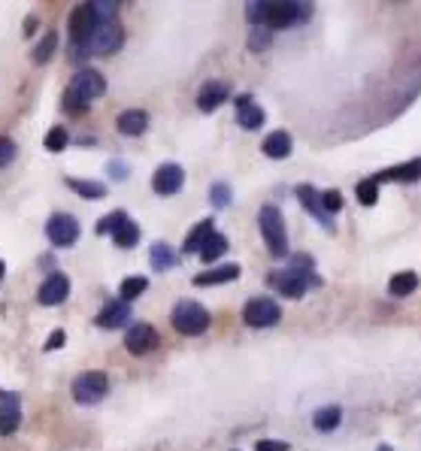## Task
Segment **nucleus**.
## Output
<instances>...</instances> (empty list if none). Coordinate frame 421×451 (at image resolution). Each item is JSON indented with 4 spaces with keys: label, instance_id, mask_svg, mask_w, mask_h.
Instances as JSON below:
<instances>
[{
    "label": "nucleus",
    "instance_id": "f257e3e1",
    "mask_svg": "<svg viewBox=\"0 0 421 451\" xmlns=\"http://www.w3.org/2000/svg\"><path fill=\"white\" fill-rule=\"evenodd\" d=\"M309 12H312V6L297 3V0H270V3H251L249 6L251 25H261L267 30L300 25V21L309 19Z\"/></svg>",
    "mask_w": 421,
    "mask_h": 451
},
{
    "label": "nucleus",
    "instance_id": "f03ea898",
    "mask_svg": "<svg viewBox=\"0 0 421 451\" xmlns=\"http://www.w3.org/2000/svg\"><path fill=\"white\" fill-rule=\"evenodd\" d=\"M258 227H261V236L267 242V249L273 251L276 258H285L288 255V233H285V218L276 206H261L258 212Z\"/></svg>",
    "mask_w": 421,
    "mask_h": 451
},
{
    "label": "nucleus",
    "instance_id": "7ed1b4c3",
    "mask_svg": "<svg viewBox=\"0 0 421 451\" xmlns=\"http://www.w3.org/2000/svg\"><path fill=\"white\" fill-rule=\"evenodd\" d=\"M121 43H125V30L116 19H101L94 28V34H91V40L82 45V52L85 55H112V52L121 49Z\"/></svg>",
    "mask_w": 421,
    "mask_h": 451
},
{
    "label": "nucleus",
    "instance_id": "20e7f679",
    "mask_svg": "<svg viewBox=\"0 0 421 451\" xmlns=\"http://www.w3.org/2000/svg\"><path fill=\"white\" fill-rule=\"evenodd\" d=\"M106 394H110V379L101 370H88L73 379V400L82 403V406H94Z\"/></svg>",
    "mask_w": 421,
    "mask_h": 451
},
{
    "label": "nucleus",
    "instance_id": "39448f33",
    "mask_svg": "<svg viewBox=\"0 0 421 451\" xmlns=\"http://www.w3.org/2000/svg\"><path fill=\"white\" fill-rule=\"evenodd\" d=\"M173 327L182 336H201L206 327H209V312L194 300H182L173 309Z\"/></svg>",
    "mask_w": 421,
    "mask_h": 451
},
{
    "label": "nucleus",
    "instance_id": "423d86ee",
    "mask_svg": "<svg viewBox=\"0 0 421 451\" xmlns=\"http://www.w3.org/2000/svg\"><path fill=\"white\" fill-rule=\"evenodd\" d=\"M282 309L276 300H270V297H255V300L246 303V309H243V321H246L249 327H273L279 321Z\"/></svg>",
    "mask_w": 421,
    "mask_h": 451
},
{
    "label": "nucleus",
    "instance_id": "0eeeda50",
    "mask_svg": "<svg viewBox=\"0 0 421 451\" xmlns=\"http://www.w3.org/2000/svg\"><path fill=\"white\" fill-rule=\"evenodd\" d=\"M70 91L79 97V101H85V103L101 101L103 91H106V79H103V73H97V70H91V67H85V70H79V73L73 76Z\"/></svg>",
    "mask_w": 421,
    "mask_h": 451
},
{
    "label": "nucleus",
    "instance_id": "6e6552de",
    "mask_svg": "<svg viewBox=\"0 0 421 451\" xmlns=\"http://www.w3.org/2000/svg\"><path fill=\"white\" fill-rule=\"evenodd\" d=\"M45 233H49V240L55 242V246L67 249L73 246L76 240H79V221L73 216H64V212H58V216L49 218V224H45Z\"/></svg>",
    "mask_w": 421,
    "mask_h": 451
},
{
    "label": "nucleus",
    "instance_id": "1a4fd4ad",
    "mask_svg": "<svg viewBox=\"0 0 421 451\" xmlns=\"http://www.w3.org/2000/svg\"><path fill=\"white\" fill-rule=\"evenodd\" d=\"M182 182H185V170L179 164H161L155 170V179H152V188L161 197H170L182 188Z\"/></svg>",
    "mask_w": 421,
    "mask_h": 451
},
{
    "label": "nucleus",
    "instance_id": "9d476101",
    "mask_svg": "<svg viewBox=\"0 0 421 451\" xmlns=\"http://www.w3.org/2000/svg\"><path fill=\"white\" fill-rule=\"evenodd\" d=\"M125 346L131 355H149L158 348V331L152 324H134L125 336Z\"/></svg>",
    "mask_w": 421,
    "mask_h": 451
},
{
    "label": "nucleus",
    "instance_id": "9b49d317",
    "mask_svg": "<svg viewBox=\"0 0 421 451\" xmlns=\"http://www.w3.org/2000/svg\"><path fill=\"white\" fill-rule=\"evenodd\" d=\"M21 424V397L3 394L0 397V437H12Z\"/></svg>",
    "mask_w": 421,
    "mask_h": 451
},
{
    "label": "nucleus",
    "instance_id": "f8f14e48",
    "mask_svg": "<svg viewBox=\"0 0 421 451\" xmlns=\"http://www.w3.org/2000/svg\"><path fill=\"white\" fill-rule=\"evenodd\" d=\"M67 294H70V279H67L64 273H52V276L40 285V303H43V306H58V303H64Z\"/></svg>",
    "mask_w": 421,
    "mask_h": 451
},
{
    "label": "nucleus",
    "instance_id": "ddd939ff",
    "mask_svg": "<svg viewBox=\"0 0 421 451\" xmlns=\"http://www.w3.org/2000/svg\"><path fill=\"white\" fill-rule=\"evenodd\" d=\"M127 321H131V306L125 300H110L101 309V315H97V324L106 327V331H116V327H125Z\"/></svg>",
    "mask_w": 421,
    "mask_h": 451
},
{
    "label": "nucleus",
    "instance_id": "4468645a",
    "mask_svg": "<svg viewBox=\"0 0 421 451\" xmlns=\"http://www.w3.org/2000/svg\"><path fill=\"white\" fill-rule=\"evenodd\" d=\"M236 118H240V125L246 127V131H258V127L264 125V109L258 106L255 101H251L249 94H243V97H236Z\"/></svg>",
    "mask_w": 421,
    "mask_h": 451
},
{
    "label": "nucleus",
    "instance_id": "2eb2a0df",
    "mask_svg": "<svg viewBox=\"0 0 421 451\" xmlns=\"http://www.w3.org/2000/svg\"><path fill=\"white\" fill-rule=\"evenodd\" d=\"M270 285L276 288V291L282 297H291V300H297V297H303L306 294V282L297 276V273H291V270H282V273H273L270 276Z\"/></svg>",
    "mask_w": 421,
    "mask_h": 451
},
{
    "label": "nucleus",
    "instance_id": "dca6fc26",
    "mask_svg": "<svg viewBox=\"0 0 421 451\" xmlns=\"http://www.w3.org/2000/svg\"><path fill=\"white\" fill-rule=\"evenodd\" d=\"M297 200H300L306 206V212L316 216L321 224L327 227V231H333V221H331V216H327L325 209H321V194H316V188H312V185H297Z\"/></svg>",
    "mask_w": 421,
    "mask_h": 451
},
{
    "label": "nucleus",
    "instance_id": "f3484780",
    "mask_svg": "<svg viewBox=\"0 0 421 451\" xmlns=\"http://www.w3.org/2000/svg\"><path fill=\"white\" fill-rule=\"evenodd\" d=\"M418 179H421V158L397 164L391 170H382L376 176V182H418Z\"/></svg>",
    "mask_w": 421,
    "mask_h": 451
},
{
    "label": "nucleus",
    "instance_id": "a211bd4d",
    "mask_svg": "<svg viewBox=\"0 0 421 451\" xmlns=\"http://www.w3.org/2000/svg\"><path fill=\"white\" fill-rule=\"evenodd\" d=\"M225 101H227V85L225 82H206V85L201 88V94H197V106H201L203 112H216Z\"/></svg>",
    "mask_w": 421,
    "mask_h": 451
},
{
    "label": "nucleus",
    "instance_id": "6ab92c4d",
    "mask_svg": "<svg viewBox=\"0 0 421 451\" xmlns=\"http://www.w3.org/2000/svg\"><path fill=\"white\" fill-rule=\"evenodd\" d=\"M116 127H119V134H125V136H140L145 127H149V116H145L143 109H127L116 118Z\"/></svg>",
    "mask_w": 421,
    "mask_h": 451
},
{
    "label": "nucleus",
    "instance_id": "aec40b11",
    "mask_svg": "<svg viewBox=\"0 0 421 451\" xmlns=\"http://www.w3.org/2000/svg\"><path fill=\"white\" fill-rule=\"evenodd\" d=\"M240 276V266L236 264H221L212 266V270H203L194 276V285H221V282H234Z\"/></svg>",
    "mask_w": 421,
    "mask_h": 451
},
{
    "label": "nucleus",
    "instance_id": "412c9836",
    "mask_svg": "<svg viewBox=\"0 0 421 451\" xmlns=\"http://www.w3.org/2000/svg\"><path fill=\"white\" fill-rule=\"evenodd\" d=\"M264 155L267 158H273V160H282V158H288L291 155V136L285 131H273L270 136L264 140Z\"/></svg>",
    "mask_w": 421,
    "mask_h": 451
},
{
    "label": "nucleus",
    "instance_id": "4be33fe9",
    "mask_svg": "<svg viewBox=\"0 0 421 451\" xmlns=\"http://www.w3.org/2000/svg\"><path fill=\"white\" fill-rule=\"evenodd\" d=\"M285 270H291V273H297L306 285H321V279L316 276V264H312V258L309 255H291V261H288V266Z\"/></svg>",
    "mask_w": 421,
    "mask_h": 451
},
{
    "label": "nucleus",
    "instance_id": "5701e85b",
    "mask_svg": "<svg viewBox=\"0 0 421 451\" xmlns=\"http://www.w3.org/2000/svg\"><path fill=\"white\" fill-rule=\"evenodd\" d=\"M340 424H342V409L340 406H325V409H318L316 415H312V427L321 430V433H333Z\"/></svg>",
    "mask_w": 421,
    "mask_h": 451
},
{
    "label": "nucleus",
    "instance_id": "b1692460",
    "mask_svg": "<svg viewBox=\"0 0 421 451\" xmlns=\"http://www.w3.org/2000/svg\"><path fill=\"white\" fill-rule=\"evenodd\" d=\"M149 258H152V266H155V270H173V266L179 264V255H176L167 242H155V246L149 249Z\"/></svg>",
    "mask_w": 421,
    "mask_h": 451
},
{
    "label": "nucleus",
    "instance_id": "393cba45",
    "mask_svg": "<svg viewBox=\"0 0 421 451\" xmlns=\"http://www.w3.org/2000/svg\"><path fill=\"white\" fill-rule=\"evenodd\" d=\"M216 233L212 231V221H201V224L194 227L188 236H185V246H182V251H188V255H194V251H201L206 246V240Z\"/></svg>",
    "mask_w": 421,
    "mask_h": 451
},
{
    "label": "nucleus",
    "instance_id": "a878e982",
    "mask_svg": "<svg viewBox=\"0 0 421 451\" xmlns=\"http://www.w3.org/2000/svg\"><path fill=\"white\" fill-rule=\"evenodd\" d=\"M112 240H116L119 249H134L136 242H140V227H136L131 218H125L116 231H112Z\"/></svg>",
    "mask_w": 421,
    "mask_h": 451
},
{
    "label": "nucleus",
    "instance_id": "bb28decb",
    "mask_svg": "<svg viewBox=\"0 0 421 451\" xmlns=\"http://www.w3.org/2000/svg\"><path fill=\"white\" fill-rule=\"evenodd\" d=\"M418 288V276L415 273H397V276H391V282H388V291H391L394 297H407Z\"/></svg>",
    "mask_w": 421,
    "mask_h": 451
},
{
    "label": "nucleus",
    "instance_id": "cd10ccee",
    "mask_svg": "<svg viewBox=\"0 0 421 451\" xmlns=\"http://www.w3.org/2000/svg\"><path fill=\"white\" fill-rule=\"evenodd\" d=\"M67 185H70L79 197H85V200H101L106 197V188L101 182H88V179H67Z\"/></svg>",
    "mask_w": 421,
    "mask_h": 451
},
{
    "label": "nucleus",
    "instance_id": "c85d7f7f",
    "mask_svg": "<svg viewBox=\"0 0 421 451\" xmlns=\"http://www.w3.org/2000/svg\"><path fill=\"white\" fill-rule=\"evenodd\" d=\"M225 251H227V236L225 233H212L209 240H206V246L201 249V258H203V264H212V261H218Z\"/></svg>",
    "mask_w": 421,
    "mask_h": 451
},
{
    "label": "nucleus",
    "instance_id": "c756f323",
    "mask_svg": "<svg viewBox=\"0 0 421 451\" xmlns=\"http://www.w3.org/2000/svg\"><path fill=\"white\" fill-rule=\"evenodd\" d=\"M121 297L119 300H125V303H131V300H136V297H140L143 291H149V279L145 276H131V279H125L121 282Z\"/></svg>",
    "mask_w": 421,
    "mask_h": 451
},
{
    "label": "nucleus",
    "instance_id": "7c9ffc66",
    "mask_svg": "<svg viewBox=\"0 0 421 451\" xmlns=\"http://www.w3.org/2000/svg\"><path fill=\"white\" fill-rule=\"evenodd\" d=\"M55 49H58V34H55V30H49V34H45L43 40L37 43V49H34V61H37V64H45V61L55 55Z\"/></svg>",
    "mask_w": 421,
    "mask_h": 451
},
{
    "label": "nucleus",
    "instance_id": "2f4dec72",
    "mask_svg": "<svg viewBox=\"0 0 421 451\" xmlns=\"http://www.w3.org/2000/svg\"><path fill=\"white\" fill-rule=\"evenodd\" d=\"M43 143H45V149L49 151H64L67 146H70V134H67L64 127H52Z\"/></svg>",
    "mask_w": 421,
    "mask_h": 451
},
{
    "label": "nucleus",
    "instance_id": "473e14b6",
    "mask_svg": "<svg viewBox=\"0 0 421 451\" xmlns=\"http://www.w3.org/2000/svg\"><path fill=\"white\" fill-rule=\"evenodd\" d=\"M355 194H358V203H361V206H373V203L379 200V182H376V179L361 182Z\"/></svg>",
    "mask_w": 421,
    "mask_h": 451
},
{
    "label": "nucleus",
    "instance_id": "72a5a7b5",
    "mask_svg": "<svg viewBox=\"0 0 421 451\" xmlns=\"http://www.w3.org/2000/svg\"><path fill=\"white\" fill-rule=\"evenodd\" d=\"M249 45H251V52H264L267 45H270V30L261 28V25H251V40H249Z\"/></svg>",
    "mask_w": 421,
    "mask_h": 451
},
{
    "label": "nucleus",
    "instance_id": "f704fd0d",
    "mask_svg": "<svg viewBox=\"0 0 421 451\" xmlns=\"http://www.w3.org/2000/svg\"><path fill=\"white\" fill-rule=\"evenodd\" d=\"M321 209H325L327 216L340 212L342 209V194H340V191H325V194H321Z\"/></svg>",
    "mask_w": 421,
    "mask_h": 451
},
{
    "label": "nucleus",
    "instance_id": "c9c22d12",
    "mask_svg": "<svg viewBox=\"0 0 421 451\" xmlns=\"http://www.w3.org/2000/svg\"><path fill=\"white\" fill-rule=\"evenodd\" d=\"M209 200H212V206H218V209H225L227 203H231V188L221 182V185H212V191H209Z\"/></svg>",
    "mask_w": 421,
    "mask_h": 451
},
{
    "label": "nucleus",
    "instance_id": "e433bc0d",
    "mask_svg": "<svg viewBox=\"0 0 421 451\" xmlns=\"http://www.w3.org/2000/svg\"><path fill=\"white\" fill-rule=\"evenodd\" d=\"M125 218H127V216H125V212H121V209L110 212V216H106V218L101 221V224H97V233H112V231H116V227H119Z\"/></svg>",
    "mask_w": 421,
    "mask_h": 451
},
{
    "label": "nucleus",
    "instance_id": "4c0bfd02",
    "mask_svg": "<svg viewBox=\"0 0 421 451\" xmlns=\"http://www.w3.org/2000/svg\"><path fill=\"white\" fill-rule=\"evenodd\" d=\"M12 160H15V143L10 136H0V167L12 164Z\"/></svg>",
    "mask_w": 421,
    "mask_h": 451
},
{
    "label": "nucleus",
    "instance_id": "58836bf2",
    "mask_svg": "<svg viewBox=\"0 0 421 451\" xmlns=\"http://www.w3.org/2000/svg\"><path fill=\"white\" fill-rule=\"evenodd\" d=\"M64 109H67V112H76V116H79V112H85V109H88V103H85V101H79V97H76L73 91L67 88V94H64Z\"/></svg>",
    "mask_w": 421,
    "mask_h": 451
},
{
    "label": "nucleus",
    "instance_id": "ea45409f",
    "mask_svg": "<svg viewBox=\"0 0 421 451\" xmlns=\"http://www.w3.org/2000/svg\"><path fill=\"white\" fill-rule=\"evenodd\" d=\"M291 445L288 442H276V439H258L255 442V451H288Z\"/></svg>",
    "mask_w": 421,
    "mask_h": 451
},
{
    "label": "nucleus",
    "instance_id": "a19ab883",
    "mask_svg": "<svg viewBox=\"0 0 421 451\" xmlns=\"http://www.w3.org/2000/svg\"><path fill=\"white\" fill-rule=\"evenodd\" d=\"M127 173L131 170H127L125 160H110V176L112 179H127Z\"/></svg>",
    "mask_w": 421,
    "mask_h": 451
},
{
    "label": "nucleus",
    "instance_id": "79ce46f5",
    "mask_svg": "<svg viewBox=\"0 0 421 451\" xmlns=\"http://www.w3.org/2000/svg\"><path fill=\"white\" fill-rule=\"evenodd\" d=\"M61 346H64V331H55L49 336V342H45V351H49V348H61Z\"/></svg>",
    "mask_w": 421,
    "mask_h": 451
},
{
    "label": "nucleus",
    "instance_id": "37998d69",
    "mask_svg": "<svg viewBox=\"0 0 421 451\" xmlns=\"http://www.w3.org/2000/svg\"><path fill=\"white\" fill-rule=\"evenodd\" d=\"M34 30H37V19H28L25 21V34H34Z\"/></svg>",
    "mask_w": 421,
    "mask_h": 451
},
{
    "label": "nucleus",
    "instance_id": "c03bdc74",
    "mask_svg": "<svg viewBox=\"0 0 421 451\" xmlns=\"http://www.w3.org/2000/svg\"><path fill=\"white\" fill-rule=\"evenodd\" d=\"M3 273H6V264H3V261H0V279H3Z\"/></svg>",
    "mask_w": 421,
    "mask_h": 451
},
{
    "label": "nucleus",
    "instance_id": "a18cd8bd",
    "mask_svg": "<svg viewBox=\"0 0 421 451\" xmlns=\"http://www.w3.org/2000/svg\"><path fill=\"white\" fill-rule=\"evenodd\" d=\"M376 451H394V448H391V445H379Z\"/></svg>",
    "mask_w": 421,
    "mask_h": 451
},
{
    "label": "nucleus",
    "instance_id": "49530a36",
    "mask_svg": "<svg viewBox=\"0 0 421 451\" xmlns=\"http://www.w3.org/2000/svg\"><path fill=\"white\" fill-rule=\"evenodd\" d=\"M0 397H3V391H0Z\"/></svg>",
    "mask_w": 421,
    "mask_h": 451
}]
</instances>
